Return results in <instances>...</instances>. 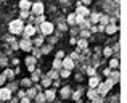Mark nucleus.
<instances>
[{
  "mask_svg": "<svg viewBox=\"0 0 127 103\" xmlns=\"http://www.w3.org/2000/svg\"><path fill=\"white\" fill-rule=\"evenodd\" d=\"M21 31H23V21H21V19H16V21H13L11 24H10V32H13V34H19Z\"/></svg>",
  "mask_w": 127,
  "mask_h": 103,
  "instance_id": "1",
  "label": "nucleus"
},
{
  "mask_svg": "<svg viewBox=\"0 0 127 103\" xmlns=\"http://www.w3.org/2000/svg\"><path fill=\"white\" fill-rule=\"evenodd\" d=\"M52 31H53V24L52 23H43L42 24V32L43 34H50Z\"/></svg>",
  "mask_w": 127,
  "mask_h": 103,
  "instance_id": "2",
  "label": "nucleus"
},
{
  "mask_svg": "<svg viewBox=\"0 0 127 103\" xmlns=\"http://www.w3.org/2000/svg\"><path fill=\"white\" fill-rule=\"evenodd\" d=\"M0 98H2V100H8L10 98V90L8 89H2V90H0Z\"/></svg>",
  "mask_w": 127,
  "mask_h": 103,
  "instance_id": "3",
  "label": "nucleus"
},
{
  "mask_svg": "<svg viewBox=\"0 0 127 103\" xmlns=\"http://www.w3.org/2000/svg\"><path fill=\"white\" fill-rule=\"evenodd\" d=\"M42 10H43V6H42V3H35L34 6H32V11L35 13V15H40L42 13Z\"/></svg>",
  "mask_w": 127,
  "mask_h": 103,
  "instance_id": "4",
  "label": "nucleus"
},
{
  "mask_svg": "<svg viewBox=\"0 0 127 103\" xmlns=\"http://www.w3.org/2000/svg\"><path fill=\"white\" fill-rule=\"evenodd\" d=\"M63 65H64V68H68V69H72V66H74V63H72V60H71V58H66Z\"/></svg>",
  "mask_w": 127,
  "mask_h": 103,
  "instance_id": "5",
  "label": "nucleus"
},
{
  "mask_svg": "<svg viewBox=\"0 0 127 103\" xmlns=\"http://www.w3.org/2000/svg\"><path fill=\"white\" fill-rule=\"evenodd\" d=\"M34 32H35V29L32 28V26H28V28H26V35H28V37H29V35H32Z\"/></svg>",
  "mask_w": 127,
  "mask_h": 103,
  "instance_id": "6",
  "label": "nucleus"
},
{
  "mask_svg": "<svg viewBox=\"0 0 127 103\" xmlns=\"http://www.w3.org/2000/svg\"><path fill=\"white\" fill-rule=\"evenodd\" d=\"M118 31V26H108V28H106V32H108V34H113V32H116Z\"/></svg>",
  "mask_w": 127,
  "mask_h": 103,
  "instance_id": "7",
  "label": "nucleus"
},
{
  "mask_svg": "<svg viewBox=\"0 0 127 103\" xmlns=\"http://www.w3.org/2000/svg\"><path fill=\"white\" fill-rule=\"evenodd\" d=\"M43 97H47V100H53V97H55V94H53L52 90H47Z\"/></svg>",
  "mask_w": 127,
  "mask_h": 103,
  "instance_id": "8",
  "label": "nucleus"
},
{
  "mask_svg": "<svg viewBox=\"0 0 127 103\" xmlns=\"http://www.w3.org/2000/svg\"><path fill=\"white\" fill-rule=\"evenodd\" d=\"M19 6H21L23 10H26V8H29V6H31V3H29L28 0H23V2L19 3Z\"/></svg>",
  "mask_w": 127,
  "mask_h": 103,
  "instance_id": "9",
  "label": "nucleus"
},
{
  "mask_svg": "<svg viewBox=\"0 0 127 103\" xmlns=\"http://www.w3.org/2000/svg\"><path fill=\"white\" fill-rule=\"evenodd\" d=\"M98 77H92L90 79V85H92V87H95V85H98Z\"/></svg>",
  "mask_w": 127,
  "mask_h": 103,
  "instance_id": "10",
  "label": "nucleus"
},
{
  "mask_svg": "<svg viewBox=\"0 0 127 103\" xmlns=\"http://www.w3.org/2000/svg\"><path fill=\"white\" fill-rule=\"evenodd\" d=\"M77 13H79V15H89V10H87V8H82V6H81V8H79L77 10Z\"/></svg>",
  "mask_w": 127,
  "mask_h": 103,
  "instance_id": "11",
  "label": "nucleus"
},
{
  "mask_svg": "<svg viewBox=\"0 0 127 103\" xmlns=\"http://www.w3.org/2000/svg\"><path fill=\"white\" fill-rule=\"evenodd\" d=\"M21 47H23V48H24V50H28V48H29V42H28V40H24V42H21Z\"/></svg>",
  "mask_w": 127,
  "mask_h": 103,
  "instance_id": "12",
  "label": "nucleus"
},
{
  "mask_svg": "<svg viewBox=\"0 0 127 103\" xmlns=\"http://www.w3.org/2000/svg\"><path fill=\"white\" fill-rule=\"evenodd\" d=\"M53 66H55V68H60V66H61V61H58V60H55V63H53Z\"/></svg>",
  "mask_w": 127,
  "mask_h": 103,
  "instance_id": "13",
  "label": "nucleus"
},
{
  "mask_svg": "<svg viewBox=\"0 0 127 103\" xmlns=\"http://www.w3.org/2000/svg\"><path fill=\"white\" fill-rule=\"evenodd\" d=\"M111 66H113V68H118V60H113V61H111Z\"/></svg>",
  "mask_w": 127,
  "mask_h": 103,
  "instance_id": "14",
  "label": "nucleus"
},
{
  "mask_svg": "<svg viewBox=\"0 0 127 103\" xmlns=\"http://www.w3.org/2000/svg\"><path fill=\"white\" fill-rule=\"evenodd\" d=\"M111 53H113L111 48H106V50H105V55H111Z\"/></svg>",
  "mask_w": 127,
  "mask_h": 103,
  "instance_id": "15",
  "label": "nucleus"
},
{
  "mask_svg": "<svg viewBox=\"0 0 127 103\" xmlns=\"http://www.w3.org/2000/svg\"><path fill=\"white\" fill-rule=\"evenodd\" d=\"M50 84V79H43V85H48Z\"/></svg>",
  "mask_w": 127,
  "mask_h": 103,
  "instance_id": "16",
  "label": "nucleus"
},
{
  "mask_svg": "<svg viewBox=\"0 0 127 103\" xmlns=\"http://www.w3.org/2000/svg\"><path fill=\"white\" fill-rule=\"evenodd\" d=\"M5 76H8V77H11V76H13V72H11V71H6V72H5Z\"/></svg>",
  "mask_w": 127,
  "mask_h": 103,
  "instance_id": "17",
  "label": "nucleus"
},
{
  "mask_svg": "<svg viewBox=\"0 0 127 103\" xmlns=\"http://www.w3.org/2000/svg\"><path fill=\"white\" fill-rule=\"evenodd\" d=\"M3 81H5V77H3V76H0V84H2Z\"/></svg>",
  "mask_w": 127,
  "mask_h": 103,
  "instance_id": "18",
  "label": "nucleus"
}]
</instances>
